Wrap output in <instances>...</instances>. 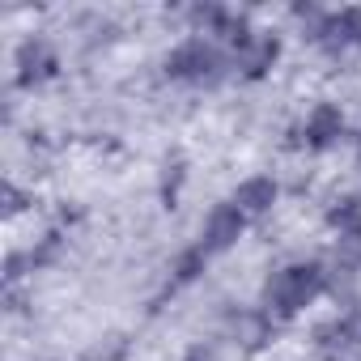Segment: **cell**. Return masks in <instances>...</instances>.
<instances>
[{
  "label": "cell",
  "mask_w": 361,
  "mask_h": 361,
  "mask_svg": "<svg viewBox=\"0 0 361 361\" xmlns=\"http://www.w3.org/2000/svg\"><path fill=\"white\" fill-rule=\"evenodd\" d=\"M323 289H327V272L319 264H289L264 281V306H268V314L289 319L302 306H310Z\"/></svg>",
  "instance_id": "cell-1"
},
{
  "label": "cell",
  "mask_w": 361,
  "mask_h": 361,
  "mask_svg": "<svg viewBox=\"0 0 361 361\" xmlns=\"http://www.w3.org/2000/svg\"><path fill=\"white\" fill-rule=\"evenodd\" d=\"M230 68V56L213 39H188L166 56V73L188 85H217Z\"/></svg>",
  "instance_id": "cell-2"
},
{
  "label": "cell",
  "mask_w": 361,
  "mask_h": 361,
  "mask_svg": "<svg viewBox=\"0 0 361 361\" xmlns=\"http://www.w3.org/2000/svg\"><path fill=\"white\" fill-rule=\"evenodd\" d=\"M243 226H247V217H243L234 204H217V209L204 217V230H200V251H204V255L230 251V247L243 238Z\"/></svg>",
  "instance_id": "cell-3"
},
{
  "label": "cell",
  "mask_w": 361,
  "mask_h": 361,
  "mask_svg": "<svg viewBox=\"0 0 361 361\" xmlns=\"http://www.w3.org/2000/svg\"><path fill=\"white\" fill-rule=\"evenodd\" d=\"M56 73V51L47 39H26L18 47V81L22 85H39Z\"/></svg>",
  "instance_id": "cell-4"
},
{
  "label": "cell",
  "mask_w": 361,
  "mask_h": 361,
  "mask_svg": "<svg viewBox=\"0 0 361 361\" xmlns=\"http://www.w3.org/2000/svg\"><path fill=\"white\" fill-rule=\"evenodd\" d=\"M281 56V39L276 35H251V43H243L234 51V64L243 68V77H264Z\"/></svg>",
  "instance_id": "cell-5"
},
{
  "label": "cell",
  "mask_w": 361,
  "mask_h": 361,
  "mask_svg": "<svg viewBox=\"0 0 361 361\" xmlns=\"http://www.w3.org/2000/svg\"><path fill=\"white\" fill-rule=\"evenodd\" d=\"M306 145L310 149H331L336 140H340V132H344V115H340V106H331V102H319L310 115H306Z\"/></svg>",
  "instance_id": "cell-6"
},
{
  "label": "cell",
  "mask_w": 361,
  "mask_h": 361,
  "mask_svg": "<svg viewBox=\"0 0 361 361\" xmlns=\"http://www.w3.org/2000/svg\"><path fill=\"white\" fill-rule=\"evenodd\" d=\"M243 217L247 213H268L272 204H276V183L272 178H264V174H255V178H247V183H238L234 188V200H230Z\"/></svg>",
  "instance_id": "cell-7"
},
{
  "label": "cell",
  "mask_w": 361,
  "mask_h": 361,
  "mask_svg": "<svg viewBox=\"0 0 361 361\" xmlns=\"http://www.w3.org/2000/svg\"><path fill=\"white\" fill-rule=\"evenodd\" d=\"M230 331L238 336V344H243V348H259V344L272 336L268 310H238V314H230Z\"/></svg>",
  "instance_id": "cell-8"
},
{
  "label": "cell",
  "mask_w": 361,
  "mask_h": 361,
  "mask_svg": "<svg viewBox=\"0 0 361 361\" xmlns=\"http://www.w3.org/2000/svg\"><path fill=\"white\" fill-rule=\"evenodd\" d=\"M314 348L327 357V361H336L340 353H348V348H357V340H353V314L348 319H336V323H323L319 331H314Z\"/></svg>",
  "instance_id": "cell-9"
},
{
  "label": "cell",
  "mask_w": 361,
  "mask_h": 361,
  "mask_svg": "<svg viewBox=\"0 0 361 361\" xmlns=\"http://www.w3.org/2000/svg\"><path fill=\"white\" fill-rule=\"evenodd\" d=\"M327 226L340 234V238H357L361 234V200L357 196H344L327 209Z\"/></svg>",
  "instance_id": "cell-10"
},
{
  "label": "cell",
  "mask_w": 361,
  "mask_h": 361,
  "mask_svg": "<svg viewBox=\"0 0 361 361\" xmlns=\"http://www.w3.org/2000/svg\"><path fill=\"white\" fill-rule=\"evenodd\" d=\"M204 259H209V255H204L200 247H192L188 255H178V264H174V281H192V276L204 268Z\"/></svg>",
  "instance_id": "cell-11"
},
{
  "label": "cell",
  "mask_w": 361,
  "mask_h": 361,
  "mask_svg": "<svg viewBox=\"0 0 361 361\" xmlns=\"http://www.w3.org/2000/svg\"><path fill=\"white\" fill-rule=\"evenodd\" d=\"M188 361H221V357H217V348H213V344H196V348L188 353Z\"/></svg>",
  "instance_id": "cell-12"
},
{
  "label": "cell",
  "mask_w": 361,
  "mask_h": 361,
  "mask_svg": "<svg viewBox=\"0 0 361 361\" xmlns=\"http://www.w3.org/2000/svg\"><path fill=\"white\" fill-rule=\"evenodd\" d=\"M5 200H9V204H5V213H22V200H26V196H22L18 188H5Z\"/></svg>",
  "instance_id": "cell-13"
},
{
  "label": "cell",
  "mask_w": 361,
  "mask_h": 361,
  "mask_svg": "<svg viewBox=\"0 0 361 361\" xmlns=\"http://www.w3.org/2000/svg\"><path fill=\"white\" fill-rule=\"evenodd\" d=\"M353 340H357V348H361V314H353Z\"/></svg>",
  "instance_id": "cell-14"
}]
</instances>
